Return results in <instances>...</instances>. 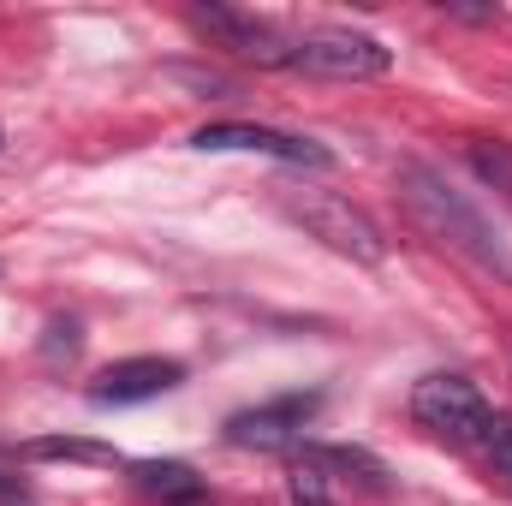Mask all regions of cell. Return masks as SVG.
<instances>
[{
    "label": "cell",
    "mask_w": 512,
    "mask_h": 506,
    "mask_svg": "<svg viewBox=\"0 0 512 506\" xmlns=\"http://www.w3.org/2000/svg\"><path fill=\"white\" fill-rule=\"evenodd\" d=\"M191 24L209 30L221 48H233L239 60H256V66H292V36H280L268 18L256 12H239V6H191Z\"/></svg>",
    "instance_id": "52a82bcc"
},
{
    "label": "cell",
    "mask_w": 512,
    "mask_h": 506,
    "mask_svg": "<svg viewBox=\"0 0 512 506\" xmlns=\"http://www.w3.org/2000/svg\"><path fill=\"white\" fill-rule=\"evenodd\" d=\"M334 489H340V483H334L310 453H298V459L286 465V501H292V506H340Z\"/></svg>",
    "instance_id": "7c38bea8"
},
{
    "label": "cell",
    "mask_w": 512,
    "mask_h": 506,
    "mask_svg": "<svg viewBox=\"0 0 512 506\" xmlns=\"http://www.w3.org/2000/svg\"><path fill=\"white\" fill-rule=\"evenodd\" d=\"M191 149H245V155H268V161H286V167H334V155L316 143V137H292V131L274 126H245V120H227V126H203L191 137Z\"/></svg>",
    "instance_id": "8992f818"
},
{
    "label": "cell",
    "mask_w": 512,
    "mask_h": 506,
    "mask_svg": "<svg viewBox=\"0 0 512 506\" xmlns=\"http://www.w3.org/2000/svg\"><path fill=\"white\" fill-rule=\"evenodd\" d=\"M18 459H66V465H120L114 447L102 441H78V435H42V441H24Z\"/></svg>",
    "instance_id": "8fae6325"
},
{
    "label": "cell",
    "mask_w": 512,
    "mask_h": 506,
    "mask_svg": "<svg viewBox=\"0 0 512 506\" xmlns=\"http://www.w3.org/2000/svg\"><path fill=\"white\" fill-rule=\"evenodd\" d=\"M173 78L191 84V90H203V96H233V84H227L221 72H185V66H173Z\"/></svg>",
    "instance_id": "2e32d148"
},
{
    "label": "cell",
    "mask_w": 512,
    "mask_h": 506,
    "mask_svg": "<svg viewBox=\"0 0 512 506\" xmlns=\"http://www.w3.org/2000/svg\"><path fill=\"white\" fill-rule=\"evenodd\" d=\"M477 453H483V465H489L495 477H507V483H512V417L489 411V423H483V441H477Z\"/></svg>",
    "instance_id": "4fadbf2b"
},
{
    "label": "cell",
    "mask_w": 512,
    "mask_h": 506,
    "mask_svg": "<svg viewBox=\"0 0 512 506\" xmlns=\"http://www.w3.org/2000/svg\"><path fill=\"white\" fill-rule=\"evenodd\" d=\"M280 209L310 233V239H322L328 251L352 256V262H382L387 256V239L382 227L352 203V197H340V191H316V185H298V191H280Z\"/></svg>",
    "instance_id": "7a4b0ae2"
},
{
    "label": "cell",
    "mask_w": 512,
    "mask_h": 506,
    "mask_svg": "<svg viewBox=\"0 0 512 506\" xmlns=\"http://www.w3.org/2000/svg\"><path fill=\"white\" fill-rule=\"evenodd\" d=\"M316 411H322V393H280L268 405L233 411L227 417V447H245V453H292V447H304V429L316 423Z\"/></svg>",
    "instance_id": "5b68a950"
},
{
    "label": "cell",
    "mask_w": 512,
    "mask_h": 506,
    "mask_svg": "<svg viewBox=\"0 0 512 506\" xmlns=\"http://www.w3.org/2000/svg\"><path fill=\"white\" fill-rule=\"evenodd\" d=\"M78 346H84L78 322H72V316H66V322L54 316V322H48V340H42V364H54V370H60V364H72V358H78Z\"/></svg>",
    "instance_id": "9a60e30c"
},
{
    "label": "cell",
    "mask_w": 512,
    "mask_h": 506,
    "mask_svg": "<svg viewBox=\"0 0 512 506\" xmlns=\"http://www.w3.org/2000/svg\"><path fill=\"white\" fill-rule=\"evenodd\" d=\"M399 197H405L411 221H417L429 239H441V245H453L459 256H471L483 274L512 280V245L501 239V227H495V221H489L441 167L405 161V167H399Z\"/></svg>",
    "instance_id": "6da1fadb"
},
{
    "label": "cell",
    "mask_w": 512,
    "mask_h": 506,
    "mask_svg": "<svg viewBox=\"0 0 512 506\" xmlns=\"http://www.w3.org/2000/svg\"><path fill=\"white\" fill-rule=\"evenodd\" d=\"M471 167H477L495 191L512 197V143H471Z\"/></svg>",
    "instance_id": "5bb4252c"
},
{
    "label": "cell",
    "mask_w": 512,
    "mask_h": 506,
    "mask_svg": "<svg viewBox=\"0 0 512 506\" xmlns=\"http://www.w3.org/2000/svg\"><path fill=\"white\" fill-rule=\"evenodd\" d=\"M411 417L435 435V441H447V447H465V453H477V441H483V423H489V399L471 387L465 376H447V370H435V376H423L411 387Z\"/></svg>",
    "instance_id": "277c9868"
},
{
    "label": "cell",
    "mask_w": 512,
    "mask_h": 506,
    "mask_svg": "<svg viewBox=\"0 0 512 506\" xmlns=\"http://www.w3.org/2000/svg\"><path fill=\"white\" fill-rule=\"evenodd\" d=\"M292 72H310V78H334V84H370L393 72V48L370 30H352V24H322V30H304L292 36Z\"/></svg>",
    "instance_id": "3957f363"
},
{
    "label": "cell",
    "mask_w": 512,
    "mask_h": 506,
    "mask_svg": "<svg viewBox=\"0 0 512 506\" xmlns=\"http://www.w3.org/2000/svg\"><path fill=\"white\" fill-rule=\"evenodd\" d=\"M131 477H137V489L143 495H155V501H203V477L191 471V465H179V459H149V465H131Z\"/></svg>",
    "instance_id": "30bf717a"
},
{
    "label": "cell",
    "mask_w": 512,
    "mask_h": 506,
    "mask_svg": "<svg viewBox=\"0 0 512 506\" xmlns=\"http://www.w3.org/2000/svg\"><path fill=\"white\" fill-rule=\"evenodd\" d=\"M185 381L179 358H126V364H108L102 376L90 381V399L96 405H143V399H161Z\"/></svg>",
    "instance_id": "ba28073f"
},
{
    "label": "cell",
    "mask_w": 512,
    "mask_h": 506,
    "mask_svg": "<svg viewBox=\"0 0 512 506\" xmlns=\"http://www.w3.org/2000/svg\"><path fill=\"white\" fill-rule=\"evenodd\" d=\"M304 453H310L334 483H352V489H364V495H387V489H393V471H387L370 447H310V441H304Z\"/></svg>",
    "instance_id": "9c48e42d"
},
{
    "label": "cell",
    "mask_w": 512,
    "mask_h": 506,
    "mask_svg": "<svg viewBox=\"0 0 512 506\" xmlns=\"http://www.w3.org/2000/svg\"><path fill=\"white\" fill-rule=\"evenodd\" d=\"M441 12H447V18H465V24H489V18H495L489 6H441Z\"/></svg>",
    "instance_id": "e0dca14e"
},
{
    "label": "cell",
    "mask_w": 512,
    "mask_h": 506,
    "mask_svg": "<svg viewBox=\"0 0 512 506\" xmlns=\"http://www.w3.org/2000/svg\"><path fill=\"white\" fill-rule=\"evenodd\" d=\"M0 495H24V489H18V483H12V477H0Z\"/></svg>",
    "instance_id": "ac0fdd59"
}]
</instances>
